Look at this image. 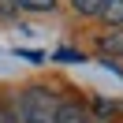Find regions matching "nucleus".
Instances as JSON below:
<instances>
[{
  "mask_svg": "<svg viewBox=\"0 0 123 123\" xmlns=\"http://www.w3.org/2000/svg\"><path fill=\"white\" fill-rule=\"evenodd\" d=\"M71 4H75L78 15H101V4L105 0H71Z\"/></svg>",
  "mask_w": 123,
  "mask_h": 123,
  "instance_id": "39448f33",
  "label": "nucleus"
},
{
  "mask_svg": "<svg viewBox=\"0 0 123 123\" xmlns=\"http://www.w3.org/2000/svg\"><path fill=\"white\" fill-rule=\"evenodd\" d=\"M0 123H19V116H15V112H11V108H8V105H0Z\"/></svg>",
  "mask_w": 123,
  "mask_h": 123,
  "instance_id": "0eeeda50",
  "label": "nucleus"
},
{
  "mask_svg": "<svg viewBox=\"0 0 123 123\" xmlns=\"http://www.w3.org/2000/svg\"><path fill=\"white\" fill-rule=\"evenodd\" d=\"M101 52H105V56H123V23L116 26L112 34L101 37Z\"/></svg>",
  "mask_w": 123,
  "mask_h": 123,
  "instance_id": "7ed1b4c3",
  "label": "nucleus"
},
{
  "mask_svg": "<svg viewBox=\"0 0 123 123\" xmlns=\"http://www.w3.org/2000/svg\"><path fill=\"white\" fill-rule=\"evenodd\" d=\"M101 19L112 23V26H119L123 23V0H105V4H101Z\"/></svg>",
  "mask_w": 123,
  "mask_h": 123,
  "instance_id": "20e7f679",
  "label": "nucleus"
},
{
  "mask_svg": "<svg viewBox=\"0 0 123 123\" xmlns=\"http://www.w3.org/2000/svg\"><path fill=\"white\" fill-rule=\"evenodd\" d=\"M52 123H90V112H86L82 105H60Z\"/></svg>",
  "mask_w": 123,
  "mask_h": 123,
  "instance_id": "f03ea898",
  "label": "nucleus"
},
{
  "mask_svg": "<svg viewBox=\"0 0 123 123\" xmlns=\"http://www.w3.org/2000/svg\"><path fill=\"white\" fill-rule=\"evenodd\" d=\"M19 8H26V11H52L56 0H19Z\"/></svg>",
  "mask_w": 123,
  "mask_h": 123,
  "instance_id": "423d86ee",
  "label": "nucleus"
},
{
  "mask_svg": "<svg viewBox=\"0 0 123 123\" xmlns=\"http://www.w3.org/2000/svg\"><path fill=\"white\" fill-rule=\"evenodd\" d=\"M56 108H60V101H56L52 90H45V86H30V90L23 93V101H19V123H52L56 119Z\"/></svg>",
  "mask_w": 123,
  "mask_h": 123,
  "instance_id": "f257e3e1",
  "label": "nucleus"
}]
</instances>
